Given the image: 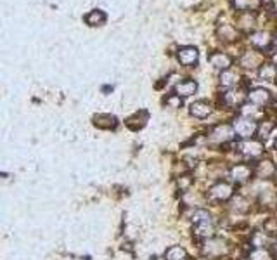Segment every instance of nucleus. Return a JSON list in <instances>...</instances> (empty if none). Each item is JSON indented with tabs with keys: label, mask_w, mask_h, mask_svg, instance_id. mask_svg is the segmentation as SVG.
Returning <instances> with one entry per match:
<instances>
[{
	"label": "nucleus",
	"mask_w": 277,
	"mask_h": 260,
	"mask_svg": "<svg viewBox=\"0 0 277 260\" xmlns=\"http://www.w3.org/2000/svg\"><path fill=\"white\" fill-rule=\"evenodd\" d=\"M276 255H277V243H276Z\"/></svg>",
	"instance_id": "nucleus-32"
},
{
	"label": "nucleus",
	"mask_w": 277,
	"mask_h": 260,
	"mask_svg": "<svg viewBox=\"0 0 277 260\" xmlns=\"http://www.w3.org/2000/svg\"><path fill=\"white\" fill-rule=\"evenodd\" d=\"M230 175L236 182H244L251 177V168L248 165H236V167L230 170Z\"/></svg>",
	"instance_id": "nucleus-8"
},
{
	"label": "nucleus",
	"mask_w": 277,
	"mask_h": 260,
	"mask_svg": "<svg viewBox=\"0 0 277 260\" xmlns=\"http://www.w3.org/2000/svg\"><path fill=\"white\" fill-rule=\"evenodd\" d=\"M249 260H272V255L267 248H255L253 252L249 253Z\"/></svg>",
	"instance_id": "nucleus-21"
},
{
	"label": "nucleus",
	"mask_w": 277,
	"mask_h": 260,
	"mask_svg": "<svg viewBox=\"0 0 277 260\" xmlns=\"http://www.w3.org/2000/svg\"><path fill=\"white\" fill-rule=\"evenodd\" d=\"M243 99H244V94L241 92V90H227V92L224 94V102L227 106H237V104H241Z\"/></svg>",
	"instance_id": "nucleus-11"
},
{
	"label": "nucleus",
	"mask_w": 277,
	"mask_h": 260,
	"mask_svg": "<svg viewBox=\"0 0 277 260\" xmlns=\"http://www.w3.org/2000/svg\"><path fill=\"white\" fill-rule=\"evenodd\" d=\"M210 61H212V65L215 66V68H218V69H227L230 66V57L227 56V54H224V52L213 54V56L210 57Z\"/></svg>",
	"instance_id": "nucleus-13"
},
{
	"label": "nucleus",
	"mask_w": 277,
	"mask_h": 260,
	"mask_svg": "<svg viewBox=\"0 0 277 260\" xmlns=\"http://www.w3.org/2000/svg\"><path fill=\"white\" fill-rule=\"evenodd\" d=\"M234 134H236L234 127L224 123V125H218L217 129H213L210 139H212L213 143H227V141H230L234 137Z\"/></svg>",
	"instance_id": "nucleus-3"
},
{
	"label": "nucleus",
	"mask_w": 277,
	"mask_h": 260,
	"mask_svg": "<svg viewBox=\"0 0 277 260\" xmlns=\"http://www.w3.org/2000/svg\"><path fill=\"white\" fill-rule=\"evenodd\" d=\"M274 146H276V149H277V141H276V144H274Z\"/></svg>",
	"instance_id": "nucleus-33"
},
{
	"label": "nucleus",
	"mask_w": 277,
	"mask_h": 260,
	"mask_svg": "<svg viewBox=\"0 0 277 260\" xmlns=\"http://www.w3.org/2000/svg\"><path fill=\"white\" fill-rule=\"evenodd\" d=\"M189 182H191V180H189V179H179V186H180L182 187V189H185V187H187L189 186Z\"/></svg>",
	"instance_id": "nucleus-31"
},
{
	"label": "nucleus",
	"mask_w": 277,
	"mask_h": 260,
	"mask_svg": "<svg viewBox=\"0 0 277 260\" xmlns=\"http://www.w3.org/2000/svg\"><path fill=\"white\" fill-rule=\"evenodd\" d=\"M239 151H241L244 156H249V158H255V156H260L261 151H263V146H261L258 141H244V143L239 144Z\"/></svg>",
	"instance_id": "nucleus-6"
},
{
	"label": "nucleus",
	"mask_w": 277,
	"mask_h": 260,
	"mask_svg": "<svg viewBox=\"0 0 277 260\" xmlns=\"http://www.w3.org/2000/svg\"><path fill=\"white\" fill-rule=\"evenodd\" d=\"M272 129H274V123L272 122H263L260 127H258V137L260 139H267L270 135V132H272Z\"/></svg>",
	"instance_id": "nucleus-25"
},
{
	"label": "nucleus",
	"mask_w": 277,
	"mask_h": 260,
	"mask_svg": "<svg viewBox=\"0 0 277 260\" xmlns=\"http://www.w3.org/2000/svg\"><path fill=\"white\" fill-rule=\"evenodd\" d=\"M94 123L99 129H113V127L116 125V118L111 116V114H97L94 118Z\"/></svg>",
	"instance_id": "nucleus-14"
},
{
	"label": "nucleus",
	"mask_w": 277,
	"mask_h": 260,
	"mask_svg": "<svg viewBox=\"0 0 277 260\" xmlns=\"http://www.w3.org/2000/svg\"><path fill=\"white\" fill-rule=\"evenodd\" d=\"M253 23H255V17L249 16V14H243L241 19H239V25H241L243 28H251Z\"/></svg>",
	"instance_id": "nucleus-28"
},
{
	"label": "nucleus",
	"mask_w": 277,
	"mask_h": 260,
	"mask_svg": "<svg viewBox=\"0 0 277 260\" xmlns=\"http://www.w3.org/2000/svg\"><path fill=\"white\" fill-rule=\"evenodd\" d=\"M232 127H234V130H236V134L239 135V137H243V139L251 137V135H253L255 132L258 130L255 120H251V118H246V116L236 118V122H234Z\"/></svg>",
	"instance_id": "nucleus-1"
},
{
	"label": "nucleus",
	"mask_w": 277,
	"mask_h": 260,
	"mask_svg": "<svg viewBox=\"0 0 277 260\" xmlns=\"http://www.w3.org/2000/svg\"><path fill=\"white\" fill-rule=\"evenodd\" d=\"M230 208H232L234 211H241V213H246V211L249 210V203L246 201L243 196H236V198L232 199V205H230Z\"/></svg>",
	"instance_id": "nucleus-19"
},
{
	"label": "nucleus",
	"mask_w": 277,
	"mask_h": 260,
	"mask_svg": "<svg viewBox=\"0 0 277 260\" xmlns=\"http://www.w3.org/2000/svg\"><path fill=\"white\" fill-rule=\"evenodd\" d=\"M274 172H276V167H274L272 162H261L258 163L257 167V175L260 177V179H269V177H272Z\"/></svg>",
	"instance_id": "nucleus-15"
},
{
	"label": "nucleus",
	"mask_w": 277,
	"mask_h": 260,
	"mask_svg": "<svg viewBox=\"0 0 277 260\" xmlns=\"http://www.w3.org/2000/svg\"><path fill=\"white\" fill-rule=\"evenodd\" d=\"M196 89H197L196 81H193V80L180 81V83H177V85H175V92H177V96H182V98L193 96V94L196 92Z\"/></svg>",
	"instance_id": "nucleus-9"
},
{
	"label": "nucleus",
	"mask_w": 277,
	"mask_h": 260,
	"mask_svg": "<svg viewBox=\"0 0 277 260\" xmlns=\"http://www.w3.org/2000/svg\"><path fill=\"white\" fill-rule=\"evenodd\" d=\"M179 61L182 65L189 66V65H194L197 61V50L194 47H182L179 50Z\"/></svg>",
	"instance_id": "nucleus-7"
},
{
	"label": "nucleus",
	"mask_w": 277,
	"mask_h": 260,
	"mask_svg": "<svg viewBox=\"0 0 277 260\" xmlns=\"http://www.w3.org/2000/svg\"><path fill=\"white\" fill-rule=\"evenodd\" d=\"M237 73H234V71H229V69H225L224 73L220 75V83L224 87H232L237 83Z\"/></svg>",
	"instance_id": "nucleus-18"
},
{
	"label": "nucleus",
	"mask_w": 277,
	"mask_h": 260,
	"mask_svg": "<svg viewBox=\"0 0 277 260\" xmlns=\"http://www.w3.org/2000/svg\"><path fill=\"white\" fill-rule=\"evenodd\" d=\"M106 21V14L102 11H92V13L87 16V23L92 26H97V25H102Z\"/></svg>",
	"instance_id": "nucleus-22"
},
{
	"label": "nucleus",
	"mask_w": 277,
	"mask_h": 260,
	"mask_svg": "<svg viewBox=\"0 0 277 260\" xmlns=\"http://www.w3.org/2000/svg\"><path fill=\"white\" fill-rule=\"evenodd\" d=\"M232 196V186L227 182H218L210 189V198L218 199V201H225Z\"/></svg>",
	"instance_id": "nucleus-4"
},
{
	"label": "nucleus",
	"mask_w": 277,
	"mask_h": 260,
	"mask_svg": "<svg viewBox=\"0 0 277 260\" xmlns=\"http://www.w3.org/2000/svg\"><path fill=\"white\" fill-rule=\"evenodd\" d=\"M168 104H173V106H180V104H182V101H180V96H177V94H175V98H170V99H168Z\"/></svg>",
	"instance_id": "nucleus-30"
},
{
	"label": "nucleus",
	"mask_w": 277,
	"mask_h": 260,
	"mask_svg": "<svg viewBox=\"0 0 277 260\" xmlns=\"http://www.w3.org/2000/svg\"><path fill=\"white\" fill-rule=\"evenodd\" d=\"M274 59H276V63H277V56H276V57H274Z\"/></svg>",
	"instance_id": "nucleus-34"
},
{
	"label": "nucleus",
	"mask_w": 277,
	"mask_h": 260,
	"mask_svg": "<svg viewBox=\"0 0 277 260\" xmlns=\"http://www.w3.org/2000/svg\"><path fill=\"white\" fill-rule=\"evenodd\" d=\"M258 110H257V104H246V106H243V116H246V118H251L253 120L255 116H258Z\"/></svg>",
	"instance_id": "nucleus-27"
},
{
	"label": "nucleus",
	"mask_w": 277,
	"mask_h": 260,
	"mask_svg": "<svg viewBox=\"0 0 277 260\" xmlns=\"http://www.w3.org/2000/svg\"><path fill=\"white\" fill-rule=\"evenodd\" d=\"M191 113H193L196 118H206L210 113H212V106L205 101H197L191 106Z\"/></svg>",
	"instance_id": "nucleus-10"
},
{
	"label": "nucleus",
	"mask_w": 277,
	"mask_h": 260,
	"mask_svg": "<svg viewBox=\"0 0 277 260\" xmlns=\"http://www.w3.org/2000/svg\"><path fill=\"white\" fill-rule=\"evenodd\" d=\"M234 5L239 11H248V9H255L258 5V0H234Z\"/></svg>",
	"instance_id": "nucleus-24"
},
{
	"label": "nucleus",
	"mask_w": 277,
	"mask_h": 260,
	"mask_svg": "<svg viewBox=\"0 0 277 260\" xmlns=\"http://www.w3.org/2000/svg\"><path fill=\"white\" fill-rule=\"evenodd\" d=\"M251 44L258 49H265L270 44V35L267 32H257L251 35Z\"/></svg>",
	"instance_id": "nucleus-12"
},
{
	"label": "nucleus",
	"mask_w": 277,
	"mask_h": 260,
	"mask_svg": "<svg viewBox=\"0 0 277 260\" xmlns=\"http://www.w3.org/2000/svg\"><path fill=\"white\" fill-rule=\"evenodd\" d=\"M227 243L222 240H215V238H210L205 241V246H203V252L206 257H222L227 253Z\"/></svg>",
	"instance_id": "nucleus-2"
},
{
	"label": "nucleus",
	"mask_w": 277,
	"mask_h": 260,
	"mask_svg": "<svg viewBox=\"0 0 277 260\" xmlns=\"http://www.w3.org/2000/svg\"><path fill=\"white\" fill-rule=\"evenodd\" d=\"M276 11H277V5H276Z\"/></svg>",
	"instance_id": "nucleus-37"
},
{
	"label": "nucleus",
	"mask_w": 277,
	"mask_h": 260,
	"mask_svg": "<svg viewBox=\"0 0 277 260\" xmlns=\"http://www.w3.org/2000/svg\"><path fill=\"white\" fill-rule=\"evenodd\" d=\"M248 98L249 101L253 102V104H258V106H263L267 104V102H270V92L267 89H263V87H257V89L249 90L248 92Z\"/></svg>",
	"instance_id": "nucleus-5"
},
{
	"label": "nucleus",
	"mask_w": 277,
	"mask_h": 260,
	"mask_svg": "<svg viewBox=\"0 0 277 260\" xmlns=\"http://www.w3.org/2000/svg\"><path fill=\"white\" fill-rule=\"evenodd\" d=\"M276 47H277V38H276Z\"/></svg>",
	"instance_id": "nucleus-35"
},
{
	"label": "nucleus",
	"mask_w": 277,
	"mask_h": 260,
	"mask_svg": "<svg viewBox=\"0 0 277 260\" xmlns=\"http://www.w3.org/2000/svg\"><path fill=\"white\" fill-rule=\"evenodd\" d=\"M215 229H213V224L212 222H201L196 224V234L201 236V238H212Z\"/></svg>",
	"instance_id": "nucleus-17"
},
{
	"label": "nucleus",
	"mask_w": 277,
	"mask_h": 260,
	"mask_svg": "<svg viewBox=\"0 0 277 260\" xmlns=\"http://www.w3.org/2000/svg\"><path fill=\"white\" fill-rule=\"evenodd\" d=\"M193 222L194 224H201V222H212V217H210L208 211L205 210H197L194 211V215H193Z\"/></svg>",
	"instance_id": "nucleus-26"
},
{
	"label": "nucleus",
	"mask_w": 277,
	"mask_h": 260,
	"mask_svg": "<svg viewBox=\"0 0 277 260\" xmlns=\"http://www.w3.org/2000/svg\"><path fill=\"white\" fill-rule=\"evenodd\" d=\"M220 35H227V38H234V37H236V32H234V28H232V26L225 25V26H222Z\"/></svg>",
	"instance_id": "nucleus-29"
},
{
	"label": "nucleus",
	"mask_w": 277,
	"mask_h": 260,
	"mask_svg": "<svg viewBox=\"0 0 277 260\" xmlns=\"http://www.w3.org/2000/svg\"><path fill=\"white\" fill-rule=\"evenodd\" d=\"M263 2H269V0H263Z\"/></svg>",
	"instance_id": "nucleus-36"
},
{
	"label": "nucleus",
	"mask_w": 277,
	"mask_h": 260,
	"mask_svg": "<svg viewBox=\"0 0 277 260\" xmlns=\"http://www.w3.org/2000/svg\"><path fill=\"white\" fill-rule=\"evenodd\" d=\"M241 65L244 68H255V66L260 65V56H257L255 52H246L244 57L241 59Z\"/></svg>",
	"instance_id": "nucleus-20"
},
{
	"label": "nucleus",
	"mask_w": 277,
	"mask_h": 260,
	"mask_svg": "<svg viewBox=\"0 0 277 260\" xmlns=\"http://www.w3.org/2000/svg\"><path fill=\"white\" fill-rule=\"evenodd\" d=\"M258 75H260V78H263V80L274 81L277 78V68L274 65H263L260 68V71H258Z\"/></svg>",
	"instance_id": "nucleus-16"
},
{
	"label": "nucleus",
	"mask_w": 277,
	"mask_h": 260,
	"mask_svg": "<svg viewBox=\"0 0 277 260\" xmlns=\"http://www.w3.org/2000/svg\"><path fill=\"white\" fill-rule=\"evenodd\" d=\"M185 259V250L182 246H172L166 252V260H184Z\"/></svg>",
	"instance_id": "nucleus-23"
}]
</instances>
